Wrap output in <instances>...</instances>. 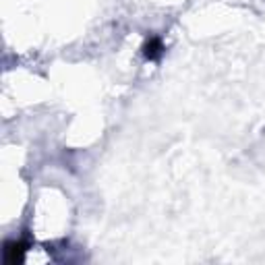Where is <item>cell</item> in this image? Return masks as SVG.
<instances>
[{
  "label": "cell",
  "mask_w": 265,
  "mask_h": 265,
  "mask_svg": "<svg viewBox=\"0 0 265 265\" xmlns=\"http://www.w3.org/2000/svg\"><path fill=\"white\" fill-rule=\"evenodd\" d=\"M164 41H162V37H149L147 41H145V46H143V54H145V58L147 60H160L162 58V54H164Z\"/></svg>",
  "instance_id": "6da1fadb"
}]
</instances>
